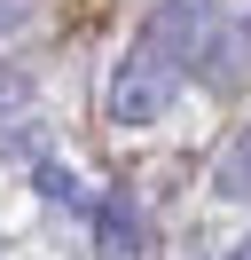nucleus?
I'll use <instances>...</instances> for the list:
<instances>
[{
    "instance_id": "f03ea898",
    "label": "nucleus",
    "mask_w": 251,
    "mask_h": 260,
    "mask_svg": "<svg viewBox=\"0 0 251 260\" xmlns=\"http://www.w3.org/2000/svg\"><path fill=\"white\" fill-rule=\"evenodd\" d=\"M212 197H228V205H251V118L228 134V150L212 158Z\"/></svg>"
},
{
    "instance_id": "f257e3e1",
    "label": "nucleus",
    "mask_w": 251,
    "mask_h": 260,
    "mask_svg": "<svg viewBox=\"0 0 251 260\" xmlns=\"http://www.w3.org/2000/svg\"><path fill=\"white\" fill-rule=\"evenodd\" d=\"M181 87H188L181 55H173L157 32H141L134 48L118 55V71H110V95H102V111L118 118V126H157V118L181 103Z\"/></svg>"
},
{
    "instance_id": "20e7f679",
    "label": "nucleus",
    "mask_w": 251,
    "mask_h": 260,
    "mask_svg": "<svg viewBox=\"0 0 251 260\" xmlns=\"http://www.w3.org/2000/svg\"><path fill=\"white\" fill-rule=\"evenodd\" d=\"M228 260H251V237H235V252H228Z\"/></svg>"
},
{
    "instance_id": "7ed1b4c3",
    "label": "nucleus",
    "mask_w": 251,
    "mask_h": 260,
    "mask_svg": "<svg viewBox=\"0 0 251 260\" xmlns=\"http://www.w3.org/2000/svg\"><path fill=\"white\" fill-rule=\"evenodd\" d=\"M94 229H102V252H110V260H134V252H141V237H134V205H126V197H110V205L94 213Z\"/></svg>"
},
{
    "instance_id": "39448f33",
    "label": "nucleus",
    "mask_w": 251,
    "mask_h": 260,
    "mask_svg": "<svg viewBox=\"0 0 251 260\" xmlns=\"http://www.w3.org/2000/svg\"><path fill=\"white\" fill-rule=\"evenodd\" d=\"M0 95H8V87H0Z\"/></svg>"
}]
</instances>
